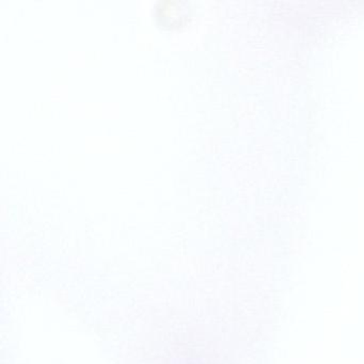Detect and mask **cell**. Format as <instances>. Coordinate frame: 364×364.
Masks as SVG:
<instances>
[{
  "label": "cell",
  "mask_w": 364,
  "mask_h": 364,
  "mask_svg": "<svg viewBox=\"0 0 364 364\" xmlns=\"http://www.w3.org/2000/svg\"><path fill=\"white\" fill-rule=\"evenodd\" d=\"M191 16V7L186 1L180 0H165L159 1L156 7V18L166 26H178L183 21Z\"/></svg>",
  "instance_id": "6da1fadb"
}]
</instances>
